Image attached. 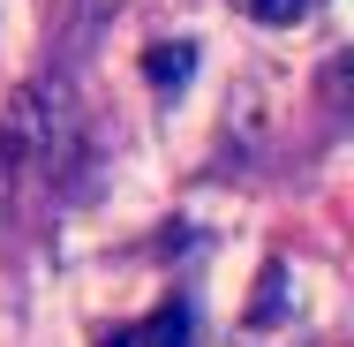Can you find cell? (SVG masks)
I'll return each instance as SVG.
<instances>
[{"label":"cell","instance_id":"cell-1","mask_svg":"<svg viewBox=\"0 0 354 347\" xmlns=\"http://www.w3.org/2000/svg\"><path fill=\"white\" fill-rule=\"evenodd\" d=\"M75 166V98L61 75H30L0 106V197Z\"/></svg>","mask_w":354,"mask_h":347},{"label":"cell","instance_id":"cell-2","mask_svg":"<svg viewBox=\"0 0 354 347\" xmlns=\"http://www.w3.org/2000/svg\"><path fill=\"white\" fill-rule=\"evenodd\" d=\"M106 347H189V302H166L129 332H106Z\"/></svg>","mask_w":354,"mask_h":347},{"label":"cell","instance_id":"cell-3","mask_svg":"<svg viewBox=\"0 0 354 347\" xmlns=\"http://www.w3.org/2000/svg\"><path fill=\"white\" fill-rule=\"evenodd\" d=\"M143 69H151V83H158V91H166V83H189L196 46H151V61H143Z\"/></svg>","mask_w":354,"mask_h":347},{"label":"cell","instance_id":"cell-4","mask_svg":"<svg viewBox=\"0 0 354 347\" xmlns=\"http://www.w3.org/2000/svg\"><path fill=\"white\" fill-rule=\"evenodd\" d=\"M241 8H249L257 23H301V15L317 8V0H241Z\"/></svg>","mask_w":354,"mask_h":347}]
</instances>
